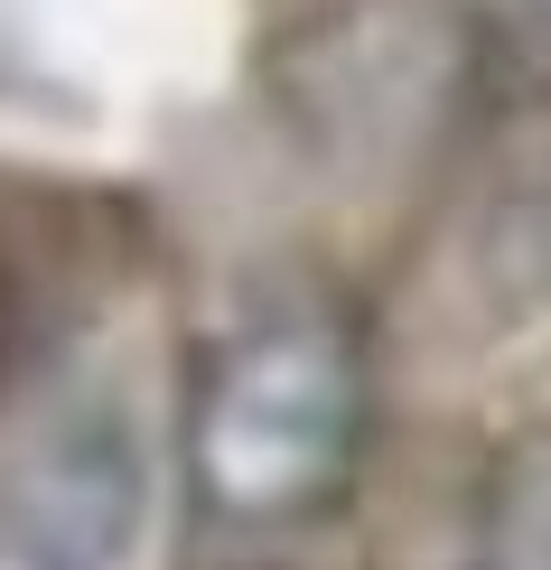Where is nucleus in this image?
<instances>
[{
    "mask_svg": "<svg viewBox=\"0 0 551 570\" xmlns=\"http://www.w3.org/2000/svg\"><path fill=\"white\" fill-rule=\"evenodd\" d=\"M159 505L150 431L122 393L47 402L0 478V552L10 570H131Z\"/></svg>",
    "mask_w": 551,
    "mask_h": 570,
    "instance_id": "2",
    "label": "nucleus"
},
{
    "mask_svg": "<svg viewBox=\"0 0 551 570\" xmlns=\"http://www.w3.org/2000/svg\"><path fill=\"white\" fill-rule=\"evenodd\" d=\"M486 570H551V495H533V505H514L505 524H495Z\"/></svg>",
    "mask_w": 551,
    "mask_h": 570,
    "instance_id": "3",
    "label": "nucleus"
},
{
    "mask_svg": "<svg viewBox=\"0 0 551 570\" xmlns=\"http://www.w3.org/2000/svg\"><path fill=\"white\" fill-rule=\"evenodd\" d=\"M486 10H495V29H505L533 66H551V0H486Z\"/></svg>",
    "mask_w": 551,
    "mask_h": 570,
    "instance_id": "4",
    "label": "nucleus"
},
{
    "mask_svg": "<svg viewBox=\"0 0 551 570\" xmlns=\"http://www.w3.org/2000/svg\"><path fill=\"white\" fill-rule=\"evenodd\" d=\"M365 459V346L327 308H262L225 327L187 393V487L234 533L327 514Z\"/></svg>",
    "mask_w": 551,
    "mask_h": 570,
    "instance_id": "1",
    "label": "nucleus"
}]
</instances>
